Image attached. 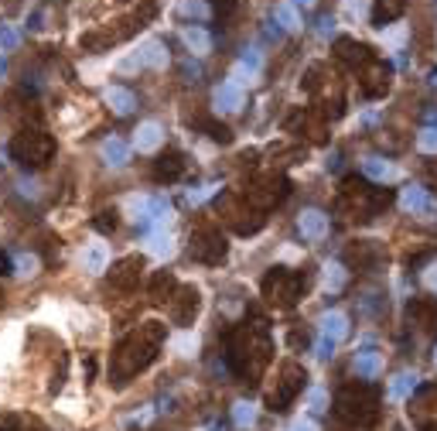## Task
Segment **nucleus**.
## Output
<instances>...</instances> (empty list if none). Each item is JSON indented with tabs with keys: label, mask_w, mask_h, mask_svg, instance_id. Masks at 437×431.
I'll return each mask as SVG.
<instances>
[{
	"label": "nucleus",
	"mask_w": 437,
	"mask_h": 431,
	"mask_svg": "<svg viewBox=\"0 0 437 431\" xmlns=\"http://www.w3.org/2000/svg\"><path fill=\"white\" fill-rule=\"evenodd\" d=\"M242 99H246V92H242V86L240 83H233V79L218 83L216 96H212V103H216L218 114H236V110H242Z\"/></svg>",
	"instance_id": "obj_1"
},
{
	"label": "nucleus",
	"mask_w": 437,
	"mask_h": 431,
	"mask_svg": "<svg viewBox=\"0 0 437 431\" xmlns=\"http://www.w3.org/2000/svg\"><path fill=\"white\" fill-rule=\"evenodd\" d=\"M161 140H164V127L157 123V120H144L137 130H133V147L140 151V154H151L161 147Z\"/></svg>",
	"instance_id": "obj_2"
},
{
	"label": "nucleus",
	"mask_w": 437,
	"mask_h": 431,
	"mask_svg": "<svg viewBox=\"0 0 437 431\" xmlns=\"http://www.w3.org/2000/svg\"><path fill=\"white\" fill-rule=\"evenodd\" d=\"M133 51H137V59H140V68H164L168 66V48H164V42H157V38H144Z\"/></svg>",
	"instance_id": "obj_3"
},
{
	"label": "nucleus",
	"mask_w": 437,
	"mask_h": 431,
	"mask_svg": "<svg viewBox=\"0 0 437 431\" xmlns=\"http://www.w3.org/2000/svg\"><path fill=\"white\" fill-rule=\"evenodd\" d=\"M297 229H301L304 240H321L328 233V216L321 209H304L301 219H297Z\"/></svg>",
	"instance_id": "obj_4"
},
{
	"label": "nucleus",
	"mask_w": 437,
	"mask_h": 431,
	"mask_svg": "<svg viewBox=\"0 0 437 431\" xmlns=\"http://www.w3.org/2000/svg\"><path fill=\"white\" fill-rule=\"evenodd\" d=\"M109 264V247L103 243V240H92V243H86V250H82V267H86L89 274H103Z\"/></svg>",
	"instance_id": "obj_5"
},
{
	"label": "nucleus",
	"mask_w": 437,
	"mask_h": 431,
	"mask_svg": "<svg viewBox=\"0 0 437 431\" xmlns=\"http://www.w3.org/2000/svg\"><path fill=\"white\" fill-rule=\"evenodd\" d=\"M99 158L106 161L109 168H123V164L130 161V147H127L120 137H106V140L99 144Z\"/></svg>",
	"instance_id": "obj_6"
},
{
	"label": "nucleus",
	"mask_w": 437,
	"mask_h": 431,
	"mask_svg": "<svg viewBox=\"0 0 437 431\" xmlns=\"http://www.w3.org/2000/svg\"><path fill=\"white\" fill-rule=\"evenodd\" d=\"M321 336L331 342H342L349 336V318L342 315V312H325L321 315Z\"/></svg>",
	"instance_id": "obj_7"
},
{
	"label": "nucleus",
	"mask_w": 437,
	"mask_h": 431,
	"mask_svg": "<svg viewBox=\"0 0 437 431\" xmlns=\"http://www.w3.org/2000/svg\"><path fill=\"white\" fill-rule=\"evenodd\" d=\"M352 366H355V373H359L362 380H372V377H379V370H383V356H379L376 349H359Z\"/></svg>",
	"instance_id": "obj_8"
},
{
	"label": "nucleus",
	"mask_w": 437,
	"mask_h": 431,
	"mask_svg": "<svg viewBox=\"0 0 437 431\" xmlns=\"http://www.w3.org/2000/svg\"><path fill=\"white\" fill-rule=\"evenodd\" d=\"M103 99H106V107H109V110H113V114H120V116H123V114H130L133 107H137L133 92H130V90H123V86H109Z\"/></svg>",
	"instance_id": "obj_9"
},
{
	"label": "nucleus",
	"mask_w": 437,
	"mask_h": 431,
	"mask_svg": "<svg viewBox=\"0 0 437 431\" xmlns=\"http://www.w3.org/2000/svg\"><path fill=\"white\" fill-rule=\"evenodd\" d=\"M181 38H185V45H188V51H195V55H209L212 51V35L205 31V28H185L181 31Z\"/></svg>",
	"instance_id": "obj_10"
},
{
	"label": "nucleus",
	"mask_w": 437,
	"mask_h": 431,
	"mask_svg": "<svg viewBox=\"0 0 437 431\" xmlns=\"http://www.w3.org/2000/svg\"><path fill=\"white\" fill-rule=\"evenodd\" d=\"M362 171L369 175L372 182H393L396 175H400V171H396V164H390L386 158H366V161H362Z\"/></svg>",
	"instance_id": "obj_11"
},
{
	"label": "nucleus",
	"mask_w": 437,
	"mask_h": 431,
	"mask_svg": "<svg viewBox=\"0 0 437 431\" xmlns=\"http://www.w3.org/2000/svg\"><path fill=\"white\" fill-rule=\"evenodd\" d=\"M400 205H403V212H427L431 209V199H427V192L420 188V185H410V188H403V195H400Z\"/></svg>",
	"instance_id": "obj_12"
},
{
	"label": "nucleus",
	"mask_w": 437,
	"mask_h": 431,
	"mask_svg": "<svg viewBox=\"0 0 437 431\" xmlns=\"http://www.w3.org/2000/svg\"><path fill=\"white\" fill-rule=\"evenodd\" d=\"M147 250H151L154 257H171L175 253V236L168 229H151L147 233Z\"/></svg>",
	"instance_id": "obj_13"
},
{
	"label": "nucleus",
	"mask_w": 437,
	"mask_h": 431,
	"mask_svg": "<svg viewBox=\"0 0 437 431\" xmlns=\"http://www.w3.org/2000/svg\"><path fill=\"white\" fill-rule=\"evenodd\" d=\"M273 21L281 24L284 31H301V14H297V7H294L290 0H284V4L273 7Z\"/></svg>",
	"instance_id": "obj_14"
},
{
	"label": "nucleus",
	"mask_w": 437,
	"mask_h": 431,
	"mask_svg": "<svg viewBox=\"0 0 437 431\" xmlns=\"http://www.w3.org/2000/svg\"><path fill=\"white\" fill-rule=\"evenodd\" d=\"M417 380H420V377H417V373H410V370L396 373V380L390 384V397H393V401H403L407 394H414V390H417Z\"/></svg>",
	"instance_id": "obj_15"
},
{
	"label": "nucleus",
	"mask_w": 437,
	"mask_h": 431,
	"mask_svg": "<svg viewBox=\"0 0 437 431\" xmlns=\"http://www.w3.org/2000/svg\"><path fill=\"white\" fill-rule=\"evenodd\" d=\"M233 421H236L240 428H253V425H257V404H246V401H240V404L233 408Z\"/></svg>",
	"instance_id": "obj_16"
},
{
	"label": "nucleus",
	"mask_w": 437,
	"mask_h": 431,
	"mask_svg": "<svg viewBox=\"0 0 437 431\" xmlns=\"http://www.w3.org/2000/svg\"><path fill=\"white\" fill-rule=\"evenodd\" d=\"M325 288L328 291H342L345 288V267L342 264H325Z\"/></svg>",
	"instance_id": "obj_17"
},
{
	"label": "nucleus",
	"mask_w": 437,
	"mask_h": 431,
	"mask_svg": "<svg viewBox=\"0 0 437 431\" xmlns=\"http://www.w3.org/2000/svg\"><path fill=\"white\" fill-rule=\"evenodd\" d=\"M417 147H420L424 154H437V127H424L420 137H417Z\"/></svg>",
	"instance_id": "obj_18"
},
{
	"label": "nucleus",
	"mask_w": 437,
	"mask_h": 431,
	"mask_svg": "<svg viewBox=\"0 0 437 431\" xmlns=\"http://www.w3.org/2000/svg\"><path fill=\"white\" fill-rule=\"evenodd\" d=\"M181 14L202 21V18H209V4H205V0H181Z\"/></svg>",
	"instance_id": "obj_19"
},
{
	"label": "nucleus",
	"mask_w": 437,
	"mask_h": 431,
	"mask_svg": "<svg viewBox=\"0 0 437 431\" xmlns=\"http://www.w3.org/2000/svg\"><path fill=\"white\" fill-rule=\"evenodd\" d=\"M18 45H21V35L11 24H0V51H14Z\"/></svg>",
	"instance_id": "obj_20"
},
{
	"label": "nucleus",
	"mask_w": 437,
	"mask_h": 431,
	"mask_svg": "<svg viewBox=\"0 0 437 431\" xmlns=\"http://www.w3.org/2000/svg\"><path fill=\"white\" fill-rule=\"evenodd\" d=\"M14 267H18V277H35V274H38V257H31V253H21Z\"/></svg>",
	"instance_id": "obj_21"
},
{
	"label": "nucleus",
	"mask_w": 437,
	"mask_h": 431,
	"mask_svg": "<svg viewBox=\"0 0 437 431\" xmlns=\"http://www.w3.org/2000/svg\"><path fill=\"white\" fill-rule=\"evenodd\" d=\"M171 349H175L178 356H192V353L198 349V339L195 336H178V339L171 342Z\"/></svg>",
	"instance_id": "obj_22"
},
{
	"label": "nucleus",
	"mask_w": 437,
	"mask_h": 431,
	"mask_svg": "<svg viewBox=\"0 0 437 431\" xmlns=\"http://www.w3.org/2000/svg\"><path fill=\"white\" fill-rule=\"evenodd\" d=\"M240 66L246 68L250 75H257V72H260V66H263L260 51H257V48H246V55H242V59H240Z\"/></svg>",
	"instance_id": "obj_23"
},
{
	"label": "nucleus",
	"mask_w": 437,
	"mask_h": 431,
	"mask_svg": "<svg viewBox=\"0 0 437 431\" xmlns=\"http://www.w3.org/2000/svg\"><path fill=\"white\" fill-rule=\"evenodd\" d=\"M345 11L355 21H366L369 18V0H345Z\"/></svg>",
	"instance_id": "obj_24"
},
{
	"label": "nucleus",
	"mask_w": 437,
	"mask_h": 431,
	"mask_svg": "<svg viewBox=\"0 0 437 431\" xmlns=\"http://www.w3.org/2000/svg\"><path fill=\"white\" fill-rule=\"evenodd\" d=\"M307 404H311V411H325V404H328L325 390H321V387H314V390H307Z\"/></svg>",
	"instance_id": "obj_25"
},
{
	"label": "nucleus",
	"mask_w": 437,
	"mask_h": 431,
	"mask_svg": "<svg viewBox=\"0 0 437 431\" xmlns=\"http://www.w3.org/2000/svg\"><path fill=\"white\" fill-rule=\"evenodd\" d=\"M212 192H216V185H205V188H198V192H188V202H192V205L205 202V199H209Z\"/></svg>",
	"instance_id": "obj_26"
},
{
	"label": "nucleus",
	"mask_w": 437,
	"mask_h": 431,
	"mask_svg": "<svg viewBox=\"0 0 437 431\" xmlns=\"http://www.w3.org/2000/svg\"><path fill=\"white\" fill-rule=\"evenodd\" d=\"M328 356H335V342L321 336V339H318V360H328Z\"/></svg>",
	"instance_id": "obj_27"
},
{
	"label": "nucleus",
	"mask_w": 437,
	"mask_h": 431,
	"mask_svg": "<svg viewBox=\"0 0 437 431\" xmlns=\"http://www.w3.org/2000/svg\"><path fill=\"white\" fill-rule=\"evenodd\" d=\"M403 28H390V31H383V42H390V45H396V42H403Z\"/></svg>",
	"instance_id": "obj_28"
},
{
	"label": "nucleus",
	"mask_w": 437,
	"mask_h": 431,
	"mask_svg": "<svg viewBox=\"0 0 437 431\" xmlns=\"http://www.w3.org/2000/svg\"><path fill=\"white\" fill-rule=\"evenodd\" d=\"M290 431H318V425H314V421H307V418H297V421L290 425Z\"/></svg>",
	"instance_id": "obj_29"
},
{
	"label": "nucleus",
	"mask_w": 437,
	"mask_h": 431,
	"mask_svg": "<svg viewBox=\"0 0 437 431\" xmlns=\"http://www.w3.org/2000/svg\"><path fill=\"white\" fill-rule=\"evenodd\" d=\"M424 281H427V288H431V291H437V264H434V267H427Z\"/></svg>",
	"instance_id": "obj_30"
},
{
	"label": "nucleus",
	"mask_w": 437,
	"mask_h": 431,
	"mask_svg": "<svg viewBox=\"0 0 437 431\" xmlns=\"http://www.w3.org/2000/svg\"><path fill=\"white\" fill-rule=\"evenodd\" d=\"M290 4H294V7H297V4H304V7H311L314 0H290Z\"/></svg>",
	"instance_id": "obj_31"
}]
</instances>
